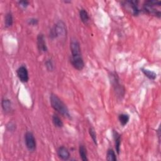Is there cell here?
Segmentation results:
<instances>
[{
    "label": "cell",
    "mask_w": 161,
    "mask_h": 161,
    "mask_svg": "<svg viewBox=\"0 0 161 161\" xmlns=\"http://www.w3.org/2000/svg\"><path fill=\"white\" fill-rule=\"evenodd\" d=\"M89 135L91 137V139H92L94 143H95V145H98V143H97V137H96V133L95 131V130H94L92 128H90L89 130Z\"/></svg>",
    "instance_id": "obj_21"
},
{
    "label": "cell",
    "mask_w": 161,
    "mask_h": 161,
    "mask_svg": "<svg viewBox=\"0 0 161 161\" xmlns=\"http://www.w3.org/2000/svg\"><path fill=\"white\" fill-rule=\"evenodd\" d=\"M107 160L108 161H116V157L115 151L113 149H108L107 151Z\"/></svg>",
    "instance_id": "obj_20"
},
{
    "label": "cell",
    "mask_w": 161,
    "mask_h": 161,
    "mask_svg": "<svg viewBox=\"0 0 161 161\" xmlns=\"http://www.w3.org/2000/svg\"><path fill=\"white\" fill-rule=\"evenodd\" d=\"M79 17H80V20H81V21L86 24L89 20V15L88 12L84 10V9H81L79 11Z\"/></svg>",
    "instance_id": "obj_15"
},
{
    "label": "cell",
    "mask_w": 161,
    "mask_h": 161,
    "mask_svg": "<svg viewBox=\"0 0 161 161\" xmlns=\"http://www.w3.org/2000/svg\"><path fill=\"white\" fill-rule=\"evenodd\" d=\"M13 23V18L11 13H8L6 14L5 19V24L6 27H10Z\"/></svg>",
    "instance_id": "obj_19"
},
{
    "label": "cell",
    "mask_w": 161,
    "mask_h": 161,
    "mask_svg": "<svg viewBox=\"0 0 161 161\" xmlns=\"http://www.w3.org/2000/svg\"><path fill=\"white\" fill-rule=\"evenodd\" d=\"M25 141L26 148L30 152H33L36 149V140L32 132H28L25 135Z\"/></svg>",
    "instance_id": "obj_4"
},
{
    "label": "cell",
    "mask_w": 161,
    "mask_h": 161,
    "mask_svg": "<svg viewBox=\"0 0 161 161\" xmlns=\"http://www.w3.org/2000/svg\"><path fill=\"white\" fill-rule=\"evenodd\" d=\"M19 5L23 7V8H26V6H27L29 5V2H26V1H21V2H18Z\"/></svg>",
    "instance_id": "obj_24"
},
{
    "label": "cell",
    "mask_w": 161,
    "mask_h": 161,
    "mask_svg": "<svg viewBox=\"0 0 161 161\" xmlns=\"http://www.w3.org/2000/svg\"><path fill=\"white\" fill-rule=\"evenodd\" d=\"M142 73L147 77L149 79H152V80H154L156 79L157 77V74L153 72V71H151L149 69H141Z\"/></svg>",
    "instance_id": "obj_17"
},
{
    "label": "cell",
    "mask_w": 161,
    "mask_h": 161,
    "mask_svg": "<svg viewBox=\"0 0 161 161\" xmlns=\"http://www.w3.org/2000/svg\"><path fill=\"white\" fill-rule=\"evenodd\" d=\"M71 50L72 53L71 57H77L82 56L79 43L77 40H73L71 42Z\"/></svg>",
    "instance_id": "obj_7"
},
{
    "label": "cell",
    "mask_w": 161,
    "mask_h": 161,
    "mask_svg": "<svg viewBox=\"0 0 161 161\" xmlns=\"http://www.w3.org/2000/svg\"><path fill=\"white\" fill-rule=\"evenodd\" d=\"M71 64L75 69L79 71H81L84 67V62L82 57H71Z\"/></svg>",
    "instance_id": "obj_9"
},
{
    "label": "cell",
    "mask_w": 161,
    "mask_h": 161,
    "mask_svg": "<svg viewBox=\"0 0 161 161\" xmlns=\"http://www.w3.org/2000/svg\"><path fill=\"white\" fill-rule=\"evenodd\" d=\"M52 122L53 125L58 128H61L64 125L61 119L57 115H54L52 116Z\"/></svg>",
    "instance_id": "obj_16"
},
{
    "label": "cell",
    "mask_w": 161,
    "mask_h": 161,
    "mask_svg": "<svg viewBox=\"0 0 161 161\" xmlns=\"http://www.w3.org/2000/svg\"><path fill=\"white\" fill-rule=\"evenodd\" d=\"M50 104L52 108L64 116L70 117V114L68 107L62 101L54 94H52L50 97Z\"/></svg>",
    "instance_id": "obj_1"
},
{
    "label": "cell",
    "mask_w": 161,
    "mask_h": 161,
    "mask_svg": "<svg viewBox=\"0 0 161 161\" xmlns=\"http://www.w3.org/2000/svg\"><path fill=\"white\" fill-rule=\"evenodd\" d=\"M29 25H33V26H35V25H37L38 23V21L37 19L36 18H31L30 20H29L28 21Z\"/></svg>",
    "instance_id": "obj_23"
},
{
    "label": "cell",
    "mask_w": 161,
    "mask_h": 161,
    "mask_svg": "<svg viewBox=\"0 0 161 161\" xmlns=\"http://www.w3.org/2000/svg\"><path fill=\"white\" fill-rule=\"evenodd\" d=\"M57 154L59 158L64 160H68L70 158V155H71L69 150L64 146H61L58 149Z\"/></svg>",
    "instance_id": "obj_11"
},
{
    "label": "cell",
    "mask_w": 161,
    "mask_h": 161,
    "mask_svg": "<svg viewBox=\"0 0 161 161\" xmlns=\"http://www.w3.org/2000/svg\"><path fill=\"white\" fill-rule=\"evenodd\" d=\"M118 119H119L120 124H122V125L125 126L128 124V121L130 120V116L127 114L123 113V114H121L119 115Z\"/></svg>",
    "instance_id": "obj_18"
},
{
    "label": "cell",
    "mask_w": 161,
    "mask_h": 161,
    "mask_svg": "<svg viewBox=\"0 0 161 161\" xmlns=\"http://www.w3.org/2000/svg\"><path fill=\"white\" fill-rule=\"evenodd\" d=\"M124 6L129 10L133 15H138L140 13V10L137 1H127L124 2Z\"/></svg>",
    "instance_id": "obj_5"
},
{
    "label": "cell",
    "mask_w": 161,
    "mask_h": 161,
    "mask_svg": "<svg viewBox=\"0 0 161 161\" xmlns=\"http://www.w3.org/2000/svg\"><path fill=\"white\" fill-rule=\"evenodd\" d=\"M79 152L80 157L81 158L82 160H83V161H88V160L87 150L86 149V147L83 145H80L79 146Z\"/></svg>",
    "instance_id": "obj_14"
},
{
    "label": "cell",
    "mask_w": 161,
    "mask_h": 161,
    "mask_svg": "<svg viewBox=\"0 0 161 161\" xmlns=\"http://www.w3.org/2000/svg\"><path fill=\"white\" fill-rule=\"evenodd\" d=\"M113 137L115 139V149L116 151V152L118 154H120V145H121V136L120 134L116 132L113 131Z\"/></svg>",
    "instance_id": "obj_12"
},
{
    "label": "cell",
    "mask_w": 161,
    "mask_h": 161,
    "mask_svg": "<svg viewBox=\"0 0 161 161\" xmlns=\"http://www.w3.org/2000/svg\"><path fill=\"white\" fill-rule=\"evenodd\" d=\"M161 5L160 2L157 1H147L144 5H143V10L148 13V14L153 15L155 16H157L158 17H160V11H158L155 8L156 6H160Z\"/></svg>",
    "instance_id": "obj_3"
},
{
    "label": "cell",
    "mask_w": 161,
    "mask_h": 161,
    "mask_svg": "<svg viewBox=\"0 0 161 161\" xmlns=\"http://www.w3.org/2000/svg\"><path fill=\"white\" fill-rule=\"evenodd\" d=\"M45 66L47 69V70L51 71L53 70V62L51 60H47L45 62Z\"/></svg>",
    "instance_id": "obj_22"
},
{
    "label": "cell",
    "mask_w": 161,
    "mask_h": 161,
    "mask_svg": "<svg viewBox=\"0 0 161 161\" xmlns=\"http://www.w3.org/2000/svg\"><path fill=\"white\" fill-rule=\"evenodd\" d=\"M112 84L113 85V87L115 88V91H116L117 94H119V96H124L122 92L124 93V89L122 87V86H120L118 77L115 74L112 75Z\"/></svg>",
    "instance_id": "obj_8"
},
{
    "label": "cell",
    "mask_w": 161,
    "mask_h": 161,
    "mask_svg": "<svg viewBox=\"0 0 161 161\" xmlns=\"http://www.w3.org/2000/svg\"><path fill=\"white\" fill-rule=\"evenodd\" d=\"M17 76L22 83H27L29 79V72L25 66H21L17 71Z\"/></svg>",
    "instance_id": "obj_6"
},
{
    "label": "cell",
    "mask_w": 161,
    "mask_h": 161,
    "mask_svg": "<svg viewBox=\"0 0 161 161\" xmlns=\"http://www.w3.org/2000/svg\"><path fill=\"white\" fill-rule=\"evenodd\" d=\"M2 108L5 112L10 113L12 110V104L10 100L8 99H3L2 100Z\"/></svg>",
    "instance_id": "obj_13"
},
{
    "label": "cell",
    "mask_w": 161,
    "mask_h": 161,
    "mask_svg": "<svg viewBox=\"0 0 161 161\" xmlns=\"http://www.w3.org/2000/svg\"><path fill=\"white\" fill-rule=\"evenodd\" d=\"M37 47L40 52H45L47 50V47L44 35L40 33L37 37Z\"/></svg>",
    "instance_id": "obj_10"
},
{
    "label": "cell",
    "mask_w": 161,
    "mask_h": 161,
    "mask_svg": "<svg viewBox=\"0 0 161 161\" xmlns=\"http://www.w3.org/2000/svg\"><path fill=\"white\" fill-rule=\"evenodd\" d=\"M67 35V30L66 26L65 23L62 22H58L55 25L53 29L51 30L50 37L52 38H60L61 39H64Z\"/></svg>",
    "instance_id": "obj_2"
}]
</instances>
